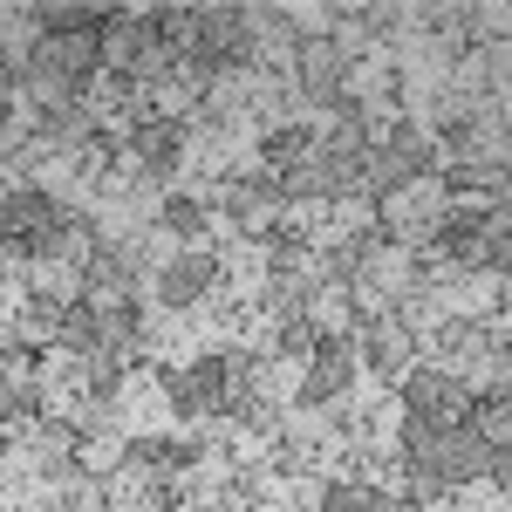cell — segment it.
I'll return each mask as SVG.
<instances>
[{
  "instance_id": "6da1fadb",
  "label": "cell",
  "mask_w": 512,
  "mask_h": 512,
  "mask_svg": "<svg viewBox=\"0 0 512 512\" xmlns=\"http://www.w3.org/2000/svg\"><path fill=\"white\" fill-rule=\"evenodd\" d=\"M192 62H205L212 76H233V69H253L260 48H253V28H246V7H198L192 14Z\"/></svg>"
},
{
  "instance_id": "7a4b0ae2",
  "label": "cell",
  "mask_w": 512,
  "mask_h": 512,
  "mask_svg": "<svg viewBox=\"0 0 512 512\" xmlns=\"http://www.w3.org/2000/svg\"><path fill=\"white\" fill-rule=\"evenodd\" d=\"M294 96L328 110L335 96H349V48L328 28H301L294 35Z\"/></svg>"
},
{
  "instance_id": "3957f363",
  "label": "cell",
  "mask_w": 512,
  "mask_h": 512,
  "mask_svg": "<svg viewBox=\"0 0 512 512\" xmlns=\"http://www.w3.org/2000/svg\"><path fill=\"white\" fill-rule=\"evenodd\" d=\"M123 164H130L137 178L164 185V178L185 164V123L164 117V110H144V117H130V130H123Z\"/></svg>"
},
{
  "instance_id": "277c9868",
  "label": "cell",
  "mask_w": 512,
  "mask_h": 512,
  "mask_svg": "<svg viewBox=\"0 0 512 512\" xmlns=\"http://www.w3.org/2000/svg\"><path fill=\"white\" fill-rule=\"evenodd\" d=\"M219 212L233 219L239 233H253V239H267L280 226V185H274V171H226V185H219Z\"/></svg>"
},
{
  "instance_id": "5b68a950",
  "label": "cell",
  "mask_w": 512,
  "mask_h": 512,
  "mask_svg": "<svg viewBox=\"0 0 512 512\" xmlns=\"http://www.w3.org/2000/svg\"><path fill=\"white\" fill-rule=\"evenodd\" d=\"M396 383H403V410L424 424H465V410H472V383L451 369H403Z\"/></svg>"
},
{
  "instance_id": "8992f818",
  "label": "cell",
  "mask_w": 512,
  "mask_h": 512,
  "mask_svg": "<svg viewBox=\"0 0 512 512\" xmlns=\"http://www.w3.org/2000/svg\"><path fill=\"white\" fill-rule=\"evenodd\" d=\"M164 396H171V410L185 417V424H205V417H219V403H226V369H219V355H198L185 369H158Z\"/></svg>"
},
{
  "instance_id": "52a82bcc",
  "label": "cell",
  "mask_w": 512,
  "mask_h": 512,
  "mask_svg": "<svg viewBox=\"0 0 512 512\" xmlns=\"http://www.w3.org/2000/svg\"><path fill=\"white\" fill-rule=\"evenodd\" d=\"M28 69H48V76L89 89V76H103V28H82V35H35Z\"/></svg>"
},
{
  "instance_id": "ba28073f",
  "label": "cell",
  "mask_w": 512,
  "mask_h": 512,
  "mask_svg": "<svg viewBox=\"0 0 512 512\" xmlns=\"http://www.w3.org/2000/svg\"><path fill=\"white\" fill-rule=\"evenodd\" d=\"M219 280H226V260L212 246H185V253H171L158 267V301L164 308H198Z\"/></svg>"
},
{
  "instance_id": "9c48e42d",
  "label": "cell",
  "mask_w": 512,
  "mask_h": 512,
  "mask_svg": "<svg viewBox=\"0 0 512 512\" xmlns=\"http://www.w3.org/2000/svg\"><path fill=\"white\" fill-rule=\"evenodd\" d=\"M355 349H362V362H369L383 383H396V376L410 369V355H417V328H403L390 308H383V315H362L355 321Z\"/></svg>"
},
{
  "instance_id": "30bf717a",
  "label": "cell",
  "mask_w": 512,
  "mask_h": 512,
  "mask_svg": "<svg viewBox=\"0 0 512 512\" xmlns=\"http://www.w3.org/2000/svg\"><path fill=\"white\" fill-rule=\"evenodd\" d=\"M355 383V342L349 335H321V349L308 355V376H301V403H315V410H328V403H342Z\"/></svg>"
},
{
  "instance_id": "8fae6325",
  "label": "cell",
  "mask_w": 512,
  "mask_h": 512,
  "mask_svg": "<svg viewBox=\"0 0 512 512\" xmlns=\"http://www.w3.org/2000/svg\"><path fill=\"white\" fill-rule=\"evenodd\" d=\"M151 21L144 14H130V7H103V76H130L137 69V55L151 48Z\"/></svg>"
},
{
  "instance_id": "7c38bea8",
  "label": "cell",
  "mask_w": 512,
  "mask_h": 512,
  "mask_svg": "<svg viewBox=\"0 0 512 512\" xmlns=\"http://www.w3.org/2000/svg\"><path fill=\"white\" fill-rule=\"evenodd\" d=\"M437 192L444 198H492V212L512 205V171L506 164H444L437 171Z\"/></svg>"
},
{
  "instance_id": "4fadbf2b",
  "label": "cell",
  "mask_w": 512,
  "mask_h": 512,
  "mask_svg": "<svg viewBox=\"0 0 512 512\" xmlns=\"http://www.w3.org/2000/svg\"><path fill=\"white\" fill-rule=\"evenodd\" d=\"M294 164H315V130L308 123H267L260 130V171H294Z\"/></svg>"
},
{
  "instance_id": "5bb4252c",
  "label": "cell",
  "mask_w": 512,
  "mask_h": 512,
  "mask_svg": "<svg viewBox=\"0 0 512 512\" xmlns=\"http://www.w3.org/2000/svg\"><path fill=\"white\" fill-rule=\"evenodd\" d=\"M315 274H267V287H260V315L267 321H294L308 315V301H315Z\"/></svg>"
},
{
  "instance_id": "9a60e30c",
  "label": "cell",
  "mask_w": 512,
  "mask_h": 512,
  "mask_svg": "<svg viewBox=\"0 0 512 512\" xmlns=\"http://www.w3.org/2000/svg\"><path fill=\"white\" fill-rule=\"evenodd\" d=\"M55 349H69V355H89V349H103V308H89V301H62V321H55Z\"/></svg>"
},
{
  "instance_id": "2e32d148",
  "label": "cell",
  "mask_w": 512,
  "mask_h": 512,
  "mask_svg": "<svg viewBox=\"0 0 512 512\" xmlns=\"http://www.w3.org/2000/svg\"><path fill=\"white\" fill-rule=\"evenodd\" d=\"M158 233H171V239H185V246H198V239L212 233V205H198L192 192H164V205H158Z\"/></svg>"
},
{
  "instance_id": "e0dca14e",
  "label": "cell",
  "mask_w": 512,
  "mask_h": 512,
  "mask_svg": "<svg viewBox=\"0 0 512 512\" xmlns=\"http://www.w3.org/2000/svg\"><path fill=\"white\" fill-rule=\"evenodd\" d=\"M465 431L485 437L492 451H506V444H512V403H506V390L472 396V410H465Z\"/></svg>"
},
{
  "instance_id": "ac0fdd59",
  "label": "cell",
  "mask_w": 512,
  "mask_h": 512,
  "mask_svg": "<svg viewBox=\"0 0 512 512\" xmlns=\"http://www.w3.org/2000/svg\"><path fill=\"white\" fill-rule=\"evenodd\" d=\"M55 321H62V294H28L21 301V349H41V342H55Z\"/></svg>"
},
{
  "instance_id": "d6986e66",
  "label": "cell",
  "mask_w": 512,
  "mask_h": 512,
  "mask_svg": "<svg viewBox=\"0 0 512 512\" xmlns=\"http://www.w3.org/2000/svg\"><path fill=\"white\" fill-rule=\"evenodd\" d=\"M192 14H198V7H178V0H171V7H151V14H144V21H151V35H158L164 48L178 55V62L192 55Z\"/></svg>"
},
{
  "instance_id": "ffe728a7",
  "label": "cell",
  "mask_w": 512,
  "mask_h": 512,
  "mask_svg": "<svg viewBox=\"0 0 512 512\" xmlns=\"http://www.w3.org/2000/svg\"><path fill=\"white\" fill-rule=\"evenodd\" d=\"M280 205H321L328 198V171L321 164H294V171H280Z\"/></svg>"
},
{
  "instance_id": "44dd1931",
  "label": "cell",
  "mask_w": 512,
  "mask_h": 512,
  "mask_svg": "<svg viewBox=\"0 0 512 512\" xmlns=\"http://www.w3.org/2000/svg\"><path fill=\"white\" fill-rule=\"evenodd\" d=\"M315 349H321V328L308 315H294V321H280V328H274V355H287V362H308Z\"/></svg>"
},
{
  "instance_id": "7402d4cb",
  "label": "cell",
  "mask_w": 512,
  "mask_h": 512,
  "mask_svg": "<svg viewBox=\"0 0 512 512\" xmlns=\"http://www.w3.org/2000/svg\"><path fill=\"white\" fill-rule=\"evenodd\" d=\"M437 349H444V355H485V349H492V335H485L478 321H444V328H437Z\"/></svg>"
},
{
  "instance_id": "603a6c76",
  "label": "cell",
  "mask_w": 512,
  "mask_h": 512,
  "mask_svg": "<svg viewBox=\"0 0 512 512\" xmlns=\"http://www.w3.org/2000/svg\"><path fill=\"white\" fill-rule=\"evenodd\" d=\"M315 512H362V485L355 478H328L315 492Z\"/></svg>"
},
{
  "instance_id": "cb8c5ba5",
  "label": "cell",
  "mask_w": 512,
  "mask_h": 512,
  "mask_svg": "<svg viewBox=\"0 0 512 512\" xmlns=\"http://www.w3.org/2000/svg\"><path fill=\"white\" fill-rule=\"evenodd\" d=\"M362 512H417L410 492H390V485H362Z\"/></svg>"
}]
</instances>
